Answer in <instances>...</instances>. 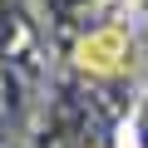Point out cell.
<instances>
[{
	"mask_svg": "<svg viewBox=\"0 0 148 148\" xmlns=\"http://www.w3.org/2000/svg\"><path fill=\"white\" fill-rule=\"evenodd\" d=\"M74 59H79V69H89V74H119L123 59H128V35L114 30V25L109 30H94V35L79 40Z\"/></svg>",
	"mask_w": 148,
	"mask_h": 148,
	"instance_id": "obj_1",
	"label": "cell"
}]
</instances>
